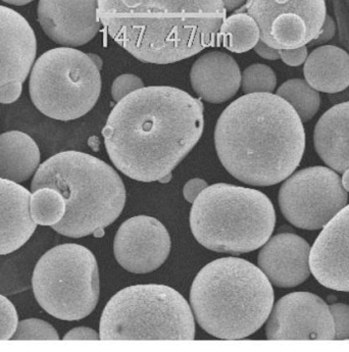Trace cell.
<instances>
[{
  "instance_id": "6da1fadb",
  "label": "cell",
  "mask_w": 349,
  "mask_h": 352,
  "mask_svg": "<svg viewBox=\"0 0 349 352\" xmlns=\"http://www.w3.org/2000/svg\"><path fill=\"white\" fill-rule=\"evenodd\" d=\"M203 105L176 87H143L124 97L102 134L115 168L139 182L172 174L203 132Z\"/></svg>"
},
{
  "instance_id": "7a4b0ae2",
  "label": "cell",
  "mask_w": 349,
  "mask_h": 352,
  "mask_svg": "<svg viewBox=\"0 0 349 352\" xmlns=\"http://www.w3.org/2000/svg\"><path fill=\"white\" fill-rule=\"evenodd\" d=\"M214 144L223 166L237 180L272 186L300 166L306 132L285 99L273 94H245L218 118Z\"/></svg>"
},
{
  "instance_id": "3957f363",
  "label": "cell",
  "mask_w": 349,
  "mask_h": 352,
  "mask_svg": "<svg viewBox=\"0 0 349 352\" xmlns=\"http://www.w3.org/2000/svg\"><path fill=\"white\" fill-rule=\"evenodd\" d=\"M109 37L146 64L169 65L218 43L223 0H98Z\"/></svg>"
},
{
  "instance_id": "277c9868",
  "label": "cell",
  "mask_w": 349,
  "mask_h": 352,
  "mask_svg": "<svg viewBox=\"0 0 349 352\" xmlns=\"http://www.w3.org/2000/svg\"><path fill=\"white\" fill-rule=\"evenodd\" d=\"M190 303L205 332L224 340H239L267 322L274 307V290L254 263L223 257L197 274L191 286Z\"/></svg>"
},
{
  "instance_id": "5b68a950",
  "label": "cell",
  "mask_w": 349,
  "mask_h": 352,
  "mask_svg": "<svg viewBox=\"0 0 349 352\" xmlns=\"http://www.w3.org/2000/svg\"><path fill=\"white\" fill-rule=\"evenodd\" d=\"M48 187L62 194L67 210L52 229L71 238L91 235L113 224L123 212L126 188L104 160L80 151H63L36 170L32 192Z\"/></svg>"
},
{
  "instance_id": "8992f818",
  "label": "cell",
  "mask_w": 349,
  "mask_h": 352,
  "mask_svg": "<svg viewBox=\"0 0 349 352\" xmlns=\"http://www.w3.org/2000/svg\"><path fill=\"white\" fill-rule=\"evenodd\" d=\"M276 224L274 206L260 191L218 183L193 202L190 228L207 250L245 254L262 248Z\"/></svg>"
},
{
  "instance_id": "52a82bcc",
  "label": "cell",
  "mask_w": 349,
  "mask_h": 352,
  "mask_svg": "<svg viewBox=\"0 0 349 352\" xmlns=\"http://www.w3.org/2000/svg\"><path fill=\"white\" fill-rule=\"evenodd\" d=\"M195 322L186 299L165 285L130 286L107 302L100 340H193Z\"/></svg>"
},
{
  "instance_id": "ba28073f",
  "label": "cell",
  "mask_w": 349,
  "mask_h": 352,
  "mask_svg": "<svg viewBox=\"0 0 349 352\" xmlns=\"http://www.w3.org/2000/svg\"><path fill=\"white\" fill-rule=\"evenodd\" d=\"M31 100L40 113L73 121L89 113L102 92V76L87 54L71 47L44 52L33 65Z\"/></svg>"
},
{
  "instance_id": "9c48e42d",
  "label": "cell",
  "mask_w": 349,
  "mask_h": 352,
  "mask_svg": "<svg viewBox=\"0 0 349 352\" xmlns=\"http://www.w3.org/2000/svg\"><path fill=\"white\" fill-rule=\"evenodd\" d=\"M32 288L40 307L52 317L69 322L84 319L100 299L95 256L79 244L56 246L36 263Z\"/></svg>"
},
{
  "instance_id": "30bf717a",
  "label": "cell",
  "mask_w": 349,
  "mask_h": 352,
  "mask_svg": "<svg viewBox=\"0 0 349 352\" xmlns=\"http://www.w3.org/2000/svg\"><path fill=\"white\" fill-rule=\"evenodd\" d=\"M348 191L332 168L311 166L286 179L279 206L286 220L300 229H322L348 204Z\"/></svg>"
},
{
  "instance_id": "8fae6325",
  "label": "cell",
  "mask_w": 349,
  "mask_h": 352,
  "mask_svg": "<svg viewBox=\"0 0 349 352\" xmlns=\"http://www.w3.org/2000/svg\"><path fill=\"white\" fill-rule=\"evenodd\" d=\"M245 6L260 28V40L276 50L310 44L327 16L325 0H247Z\"/></svg>"
},
{
  "instance_id": "7c38bea8",
  "label": "cell",
  "mask_w": 349,
  "mask_h": 352,
  "mask_svg": "<svg viewBox=\"0 0 349 352\" xmlns=\"http://www.w3.org/2000/svg\"><path fill=\"white\" fill-rule=\"evenodd\" d=\"M266 326L270 340H334L329 305L317 295L293 292L273 307Z\"/></svg>"
},
{
  "instance_id": "4fadbf2b",
  "label": "cell",
  "mask_w": 349,
  "mask_h": 352,
  "mask_svg": "<svg viewBox=\"0 0 349 352\" xmlns=\"http://www.w3.org/2000/svg\"><path fill=\"white\" fill-rule=\"evenodd\" d=\"M171 252V238L165 226L148 216L124 222L115 234L113 254L126 271L146 274L164 265Z\"/></svg>"
},
{
  "instance_id": "5bb4252c",
  "label": "cell",
  "mask_w": 349,
  "mask_h": 352,
  "mask_svg": "<svg viewBox=\"0 0 349 352\" xmlns=\"http://www.w3.org/2000/svg\"><path fill=\"white\" fill-rule=\"evenodd\" d=\"M98 8V0H39L38 22L60 45H85L100 32Z\"/></svg>"
},
{
  "instance_id": "9a60e30c",
  "label": "cell",
  "mask_w": 349,
  "mask_h": 352,
  "mask_svg": "<svg viewBox=\"0 0 349 352\" xmlns=\"http://www.w3.org/2000/svg\"><path fill=\"white\" fill-rule=\"evenodd\" d=\"M310 267L324 287L349 292V204L317 236L311 248Z\"/></svg>"
},
{
  "instance_id": "2e32d148",
  "label": "cell",
  "mask_w": 349,
  "mask_h": 352,
  "mask_svg": "<svg viewBox=\"0 0 349 352\" xmlns=\"http://www.w3.org/2000/svg\"><path fill=\"white\" fill-rule=\"evenodd\" d=\"M37 41L28 21L12 8L0 6V88L22 82L34 65Z\"/></svg>"
},
{
  "instance_id": "e0dca14e",
  "label": "cell",
  "mask_w": 349,
  "mask_h": 352,
  "mask_svg": "<svg viewBox=\"0 0 349 352\" xmlns=\"http://www.w3.org/2000/svg\"><path fill=\"white\" fill-rule=\"evenodd\" d=\"M310 244L304 238L292 233L278 234L262 245L258 267L276 287H296L310 277Z\"/></svg>"
},
{
  "instance_id": "ac0fdd59",
  "label": "cell",
  "mask_w": 349,
  "mask_h": 352,
  "mask_svg": "<svg viewBox=\"0 0 349 352\" xmlns=\"http://www.w3.org/2000/svg\"><path fill=\"white\" fill-rule=\"evenodd\" d=\"M30 198L28 189L0 178V256L20 250L34 234Z\"/></svg>"
},
{
  "instance_id": "d6986e66",
  "label": "cell",
  "mask_w": 349,
  "mask_h": 352,
  "mask_svg": "<svg viewBox=\"0 0 349 352\" xmlns=\"http://www.w3.org/2000/svg\"><path fill=\"white\" fill-rule=\"evenodd\" d=\"M193 90L210 103L230 100L241 86V72L236 60L221 52H210L197 58L191 67Z\"/></svg>"
},
{
  "instance_id": "ffe728a7",
  "label": "cell",
  "mask_w": 349,
  "mask_h": 352,
  "mask_svg": "<svg viewBox=\"0 0 349 352\" xmlns=\"http://www.w3.org/2000/svg\"><path fill=\"white\" fill-rule=\"evenodd\" d=\"M315 148L332 170L344 173L349 168V101L328 109L317 121Z\"/></svg>"
},
{
  "instance_id": "44dd1931",
  "label": "cell",
  "mask_w": 349,
  "mask_h": 352,
  "mask_svg": "<svg viewBox=\"0 0 349 352\" xmlns=\"http://www.w3.org/2000/svg\"><path fill=\"white\" fill-rule=\"evenodd\" d=\"M304 74L306 81L317 91H344L349 86V54L337 46H319L308 56Z\"/></svg>"
},
{
  "instance_id": "7402d4cb",
  "label": "cell",
  "mask_w": 349,
  "mask_h": 352,
  "mask_svg": "<svg viewBox=\"0 0 349 352\" xmlns=\"http://www.w3.org/2000/svg\"><path fill=\"white\" fill-rule=\"evenodd\" d=\"M40 149L32 137L21 131L0 134V178L12 182L29 180L40 166Z\"/></svg>"
},
{
  "instance_id": "603a6c76",
  "label": "cell",
  "mask_w": 349,
  "mask_h": 352,
  "mask_svg": "<svg viewBox=\"0 0 349 352\" xmlns=\"http://www.w3.org/2000/svg\"><path fill=\"white\" fill-rule=\"evenodd\" d=\"M260 40L258 24L245 12H237L225 19L218 34V41L222 42L223 46L236 54L252 50Z\"/></svg>"
},
{
  "instance_id": "cb8c5ba5",
  "label": "cell",
  "mask_w": 349,
  "mask_h": 352,
  "mask_svg": "<svg viewBox=\"0 0 349 352\" xmlns=\"http://www.w3.org/2000/svg\"><path fill=\"white\" fill-rule=\"evenodd\" d=\"M277 96L285 99L300 116L302 123L311 121L317 115L321 104L319 91L306 80L291 79L282 84Z\"/></svg>"
},
{
  "instance_id": "d4e9b609",
  "label": "cell",
  "mask_w": 349,
  "mask_h": 352,
  "mask_svg": "<svg viewBox=\"0 0 349 352\" xmlns=\"http://www.w3.org/2000/svg\"><path fill=\"white\" fill-rule=\"evenodd\" d=\"M66 210V200L54 189L43 187L31 194L30 214L37 225L52 227L63 220Z\"/></svg>"
},
{
  "instance_id": "484cf974",
  "label": "cell",
  "mask_w": 349,
  "mask_h": 352,
  "mask_svg": "<svg viewBox=\"0 0 349 352\" xmlns=\"http://www.w3.org/2000/svg\"><path fill=\"white\" fill-rule=\"evenodd\" d=\"M276 86V74L269 65L254 64L241 74V88L245 94H273Z\"/></svg>"
},
{
  "instance_id": "4316f807",
  "label": "cell",
  "mask_w": 349,
  "mask_h": 352,
  "mask_svg": "<svg viewBox=\"0 0 349 352\" xmlns=\"http://www.w3.org/2000/svg\"><path fill=\"white\" fill-rule=\"evenodd\" d=\"M12 340H58L60 336L49 322L39 319L19 322Z\"/></svg>"
},
{
  "instance_id": "83f0119b",
  "label": "cell",
  "mask_w": 349,
  "mask_h": 352,
  "mask_svg": "<svg viewBox=\"0 0 349 352\" xmlns=\"http://www.w3.org/2000/svg\"><path fill=\"white\" fill-rule=\"evenodd\" d=\"M19 317L14 305L0 294V341L10 340L18 328Z\"/></svg>"
},
{
  "instance_id": "f1b7e54d",
  "label": "cell",
  "mask_w": 349,
  "mask_h": 352,
  "mask_svg": "<svg viewBox=\"0 0 349 352\" xmlns=\"http://www.w3.org/2000/svg\"><path fill=\"white\" fill-rule=\"evenodd\" d=\"M143 87H144V83L138 76L133 74H124L115 78L113 81L111 86V96L115 102H119L124 97Z\"/></svg>"
},
{
  "instance_id": "f546056e",
  "label": "cell",
  "mask_w": 349,
  "mask_h": 352,
  "mask_svg": "<svg viewBox=\"0 0 349 352\" xmlns=\"http://www.w3.org/2000/svg\"><path fill=\"white\" fill-rule=\"evenodd\" d=\"M329 307L334 320L336 340H349V305L333 303Z\"/></svg>"
},
{
  "instance_id": "4dcf8cb0",
  "label": "cell",
  "mask_w": 349,
  "mask_h": 352,
  "mask_svg": "<svg viewBox=\"0 0 349 352\" xmlns=\"http://www.w3.org/2000/svg\"><path fill=\"white\" fill-rule=\"evenodd\" d=\"M280 58L290 67H298L304 64L308 58V52L306 46L293 48V50H279Z\"/></svg>"
},
{
  "instance_id": "1f68e13d",
  "label": "cell",
  "mask_w": 349,
  "mask_h": 352,
  "mask_svg": "<svg viewBox=\"0 0 349 352\" xmlns=\"http://www.w3.org/2000/svg\"><path fill=\"white\" fill-rule=\"evenodd\" d=\"M22 82H12L0 88V103L10 104L20 98L22 94Z\"/></svg>"
},
{
  "instance_id": "d6a6232c",
  "label": "cell",
  "mask_w": 349,
  "mask_h": 352,
  "mask_svg": "<svg viewBox=\"0 0 349 352\" xmlns=\"http://www.w3.org/2000/svg\"><path fill=\"white\" fill-rule=\"evenodd\" d=\"M209 186L207 183L203 179L195 178L188 181L183 188V195L187 201L193 204L199 195L207 187Z\"/></svg>"
},
{
  "instance_id": "836d02e7",
  "label": "cell",
  "mask_w": 349,
  "mask_h": 352,
  "mask_svg": "<svg viewBox=\"0 0 349 352\" xmlns=\"http://www.w3.org/2000/svg\"><path fill=\"white\" fill-rule=\"evenodd\" d=\"M336 25L333 19L327 14L326 16L325 22L322 27L321 32L315 39L311 42L310 45H319V44L327 43L335 36Z\"/></svg>"
},
{
  "instance_id": "e575fe53",
  "label": "cell",
  "mask_w": 349,
  "mask_h": 352,
  "mask_svg": "<svg viewBox=\"0 0 349 352\" xmlns=\"http://www.w3.org/2000/svg\"><path fill=\"white\" fill-rule=\"evenodd\" d=\"M98 339H100V334L87 327L73 329L64 337V340H98Z\"/></svg>"
},
{
  "instance_id": "d590c367",
  "label": "cell",
  "mask_w": 349,
  "mask_h": 352,
  "mask_svg": "<svg viewBox=\"0 0 349 352\" xmlns=\"http://www.w3.org/2000/svg\"><path fill=\"white\" fill-rule=\"evenodd\" d=\"M254 50L260 58H264V60H277L280 58L279 50L271 47L262 40L258 42Z\"/></svg>"
},
{
  "instance_id": "8d00e7d4",
  "label": "cell",
  "mask_w": 349,
  "mask_h": 352,
  "mask_svg": "<svg viewBox=\"0 0 349 352\" xmlns=\"http://www.w3.org/2000/svg\"><path fill=\"white\" fill-rule=\"evenodd\" d=\"M246 1L247 0H223V3H224L227 12H232V10L245 6Z\"/></svg>"
},
{
  "instance_id": "74e56055",
  "label": "cell",
  "mask_w": 349,
  "mask_h": 352,
  "mask_svg": "<svg viewBox=\"0 0 349 352\" xmlns=\"http://www.w3.org/2000/svg\"><path fill=\"white\" fill-rule=\"evenodd\" d=\"M88 56H90V58H91L92 62L95 64L96 67H98V69H102V65H104V62H102V58H100V56H98V54H88Z\"/></svg>"
},
{
  "instance_id": "f35d334b",
  "label": "cell",
  "mask_w": 349,
  "mask_h": 352,
  "mask_svg": "<svg viewBox=\"0 0 349 352\" xmlns=\"http://www.w3.org/2000/svg\"><path fill=\"white\" fill-rule=\"evenodd\" d=\"M3 2H6L8 4H12V6H26V4L30 3L33 0H2Z\"/></svg>"
},
{
  "instance_id": "ab89813d",
  "label": "cell",
  "mask_w": 349,
  "mask_h": 352,
  "mask_svg": "<svg viewBox=\"0 0 349 352\" xmlns=\"http://www.w3.org/2000/svg\"><path fill=\"white\" fill-rule=\"evenodd\" d=\"M341 180L344 189L349 192V168L344 173V177H342Z\"/></svg>"
},
{
  "instance_id": "60d3db41",
  "label": "cell",
  "mask_w": 349,
  "mask_h": 352,
  "mask_svg": "<svg viewBox=\"0 0 349 352\" xmlns=\"http://www.w3.org/2000/svg\"><path fill=\"white\" fill-rule=\"evenodd\" d=\"M171 179H172V174H170V175H168V176L164 177L163 179H161V180H159V182L167 183V182H169V181L171 180Z\"/></svg>"
}]
</instances>
